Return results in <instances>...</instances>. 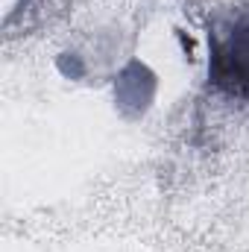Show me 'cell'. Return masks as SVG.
I'll list each match as a JSON object with an SVG mask.
<instances>
[{"mask_svg": "<svg viewBox=\"0 0 249 252\" xmlns=\"http://www.w3.org/2000/svg\"><path fill=\"white\" fill-rule=\"evenodd\" d=\"M208 79L217 91L249 100V12L208 32Z\"/></svg>", "mask_w": 249, "mask_h": 252, "instance_id": "cell-1", "label": "cell"}]
</instances>
